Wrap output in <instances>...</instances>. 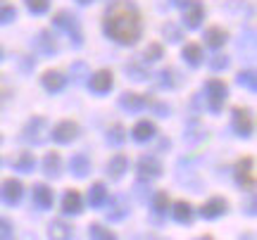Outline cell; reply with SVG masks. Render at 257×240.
<instances>
[{
  "label": "cell",
  "instance_id": "1",
  "mask_svg": "<svg viewBox=\"0 0 257 240\" xmlns=\"http://www.w3.org/2000/svg\"><path fill=\"white\" fill-rule=\"evenodd\" d=\"M105 34L124 46L136 43L141 36V15L131 0H114L105 15Z\"/></svg>",
  "mask_w": 257,
  "mask_h": 240
},
{
  "label": "cell",
  "instance_id": "2",
  "mask_svg": "<svg viewBox=\"0 0 257 240\" xmlns=\"http://www.w3.org/2000/svg\"><path fill=\"white\" fill-rule=\"evenodd\" d=\"M181 8H184V24L188 29L200 27L202 17H205V5L200 0H176Z\"/></svg>",
  "mask_w": 257,
  "mask_h": 240
},
{
  "label": "cell",
  "instance_id": "3",
  "mask_svg": "<svg viewBox=\"0 0 257 240\" xmlns=\"http://www.w3.org/2000/svg\"><path fill=\"white\" fill-rule=\"evenodd\" d=\"M205 88H207V100H210V110H212V112H219L221 105H224V100H226V93H229L226 83L221 81V79H210Z\"/></svg>",
  "mask_w": 257,
  "mask_h": 240
},
{
  "label": "cell",
  "instance_id": "4",
  "mask_svg": "<svg viewBox=\"0 0 257 240\" xmlns=\"http://www.w3.org/2000/svg\"><path fill=\"white\" fill-rule=\"evenodd\" d=\"M236 181L245 190H255V159L252 157H243L236 164Z\"/></svg>",
  "mask_w": 257,
  "mask_h": 240
},
{
  "label": "cell",
  "instance_id": "5",
  "mask_svg": "<svg viewBox=\"0 0 257 240\" xmlns=\"http://www.w3.org/2000/svg\"><path fill=\"white\" fill-rule=\"evenodd\" d=\"M53 24L55 27H60V29H64L69 36L74 38V43L76 46H81V31H79V22H76V17L74 15H69V12H57L55 15V19H53Z\"/></svg>",
  "mask_w": 257,
  "mask_h": 240
},
{
  "label": "cell",
  "instance_id": "6",
  "mask_svg": "<svg viewBox=\"0 0 257 240\" xmlns=\"http://www.w3.org/2000/svg\"><path fill=\"white\" fill-rule=\"evenodd\" d=\"M162 174V164H160V159L153 157V155H143V157L138 159V176L141 178H157V176Z\"/></svg>",
  "mask_w": 257,
  "mask_h": 240
},
{
  "label": "cell",
  "instance_id": "7",
  "mask_svg": "<svg viewBox=\"0 0 257 240\" xmlns=\"http://www.w3.org/2000/svg\"><path fill=\"white\" fill-rule=\"evenodd\" d=\"M46 119L43 117H34V119L27 124V129H24V140L29 143H43L46 140Z\"/></svg>",
  "mask_w": 257,
  "mask_h": 240
},
{
  "label": "cell",
  "instance_id": "8",
  "mask_svg": "<svg viewBox=\"0 0 257 240\" xmlns=\"http://www.w3.org/2000/svg\"><path fill=\"white\" fill-rule=\"evenodd\" d=\"M0 200L8 204H17L22 200V183L15 181V178L3 181V185H0Z\"/></svg>",
  "mask_w": 257,
  "mask_h": 240
},
{
  "label": "cell",
  "instance_id": "9",
  "mask_svg": "<svg viewBox=\"0 0 257 240\" xmlns=\"http://www.w3.org/2000/svg\"><path fill=\"white\" fill-rule=\"evenodd\" d=\"M233 129L238 136H250L252 129H255V124H252V114L248 110H233Z\"/></svg>",
  "mask_w": 257,
  "mask_h": 240
},
{
  "label": "cell",
  "instance_id": "10",
  "mask_svg": "<svg viewBox=\"0 0 257 240\" xmlns=\"http://www.w3.org/2000/svg\"><path fill=\"white\" fill-rule=\"evenodd\" d=\"M79 136V126L74 124V121H60L55 129H53V138L57 143H69Z\"/></svg>",
  "mask_w": 257,
  "mask_h": 240
},
{
  "label": "cell",
  "instance_id": "11",
  "mask_svg": "<svg viewBox=\"0 0 257 240\" xmlns=\"http://www.w3.org/2000/svg\"><path fill=\"white\" fill-rule=\"evenodd\" d=\"M112 86H114V79H112V72H107V69H100V72H95L91 76V91L107 93Z\"/></svg>",
  "mask_w": 257,
  "mask_h": 240
},
{
  "label": "cell",
  "instance_id": "12",
  "mask_svg": "<svg viewBox=\"0 0 257 240\" xmlns=\"http://www.w3.org/2000/svg\"><path fill=\"white\" fill-rule=\"evenodd\" d=\"M226 200L224 197H212L210 202H205L202 204V209H200V214L205 216V219H217V216H221V214L226 212Z\"/></svg>",
  "mask_w": 257,
  "mask_h": 240
},
{
  "label": "cell",
  "instance_id": "13",
  "mask_svg": "<svg viewBox=\"0 0 257 240\" xmlns=\"http://www.w3.org/2000/svg\"><path fill=\"white\" fill-rule=\"evenodd\" d=\"M119 105L126 107V110H143V107L150 105V98L148 95H138V93H124Z\"/></svg>",
  "mask_w": 257,
  "mask_h": 240
},
{
  "label": "cell",
  "instance_id": "14",
  "mask_svg": "<svg viewBox=\"0 0 257 240\" xmlns=\"http://www.w3.org/2000/svg\"><path fill=\"white\" fill-rule=\"evenodd\" d=\"M34 204L41 209H50L53 207V190L48 185H34Z\"/></svg>",
  "mask_w": 257,
  "mask_h": 240
},
{
  "label": "cell",
  "instance_id": "15",
  "mask_svg": "<svg viewBox=\"0 0 257 240\" xmlns=\"http://www.w3.org/2000/svg\"><path fill=\"white\" fill-rule=\"evenodd\" d=\"M226 38H229V34L224 31L221 27H210L207 31H205V43L210 48H219L226 43Z\"/></svg>",
  "mask_w": 257,
  "mask_h": 240
},
{
  "label": "cell",
  "instance_id": "16",
  "mask_svg": "<svg viewBox=\"0 0 257 240\" xmlns=\"http://www.w3.org/2000/svg\"><path fill=\"white\" fill-rule=\"evenodd\" d=\"M62 209L67 214L81 212V195H79V190H67V195H64V200H62Z\"/></svg>",
  "mask_w": 257,
  "mask_h": 240
},
{
  "label": "cell",
  "instance_id": "17",
  "mask_svg": "<svg viewBox=\"0 0 257 240\" xmlns=\"http://www.w3.org/2000/svg\"><path fill=\"white\" fill-rule=\"evenodd\" d=\"M155 124L153 121H138L136 126H134V138L138 140V143H143V140H150L153 136H155Z\"/></svg>",
  "mask_w": 257,
  "mask_h": 240
},
{
  "label": "cell",
  "instance_id": "18",
  "mask_svg": "<svg viewBox=\"0 0 257 240\" xmlns=\"http://www.w3.org/2000/svg\"><path fill=\"white\" fill-rule=\"evenodd\" d=\"M48 235L50 240H72V226H67L64 221H53Z\"/></svg>",
  "mask_w": 257,
  "mask_h": 240
},
{
  "label": "cell",
  "instance_id": "19",
  "mask_svg": "<svg viewBox=\"0 0 257 240\" xmlns=\"http://www.w3.org/2000/svg\"><path fill=\"white\" fill-rule=\"evenodd\" d=\"M64 81H67V79H64L60 72H46V74H43V86H46L50 93L62 91V88H64Z\"/></svg>",
  "mask_w": 257,
  "mask_h": 240
},
{
  "label": "cell",
  "instance_id": "20",
  "mask_svg": "<svg viewBox=\"0 0 257 240\" xmlns=\"http://www.w3.org/2000/svg\"><path fill=\"white\" fill-rule=\"evenodd\" d=\"M12 166H15L17 171H34V166H36L34 152H19L17 157L12 159Z\"/></svg>",
  "mask_w": 257,
  "mask_h": 240
},
{
  "label": "cell",
  "instance_id": "21",
  "mask_svg": "<svg viewBox=\"0 0 257 240\" xmlns=\"http://www.w3.org/2000/svg\"><path fill=\"white\" fill-rule=\"evenodd\" d=\"M184 60L188 62V65L198 67L202 62V48L198 46V43H186V48H184Z\"/></svg>",
  "mask_w": 257,
  "mask_h": 240
},
{
  "label": "cell",
  "instance_id": "22",
  "mask_svg": "<svg viewBox=\"0 0 257 240\" xmlns=\"http://www.w3.org/2000/svg\"><path fill=\"white\" fill-rule=\"evenodd\" d=\"M69 166H72V171L76 176H86L88 171H91V159L86 157V155H74L72 162H69Z\"/></svg>",
  "mask_w": 257,
  "mask_h": 240
},
{
  "label": "cell",
  "instance_id": "23",
  "mask_svg": "<svg viewBox=\"0 0 257 240\" xmlns=\"http://www.w3.org/2000/svg\"><path fill=\"white\" fill-rule=\"evenodd\" d=\"M105 200H107V190H105V185L95 183L91 190H88V202H91V207H102Z\"/></svg>",
  "mask_w": 257,
  "mask_h": 240
},
{
  "label": "cell",
  "instance_id": "24",
  "mask_svg": "<svg viewBox=\"0 0 257 240\" xmlns=\"http://www.w3.org/2000/svg\"><path fill=\"white\" fill-rule=\"evenodd\" d=\"M126 166H128L126 157H124V155H117V157H112L110 166H107V174H110L112 178H121L124 171H126Z\"/></svg>",
  "mask_w": 257,
  "mask_h": 240
},
{
  "label": "cell",
  "instance_id": "25",
  "mask_svg": "<svg viewBox=\"0 0 257 240\" xmlns=\"http://www.w3.org/2000/svg\"><path fill=\"white\" fill-rule=\"evenodd\" d=\"M174 219L179 223H191L193 221V207L188 202H176L174 204Z\"/></svg>",
  "mask_w": 257,
  "mask_h": 240
},
{
  "label": "cell",
  "instance_id": "26",
  "mask_svg": "<svg viewBox=\"0 0 257 240\" xmlns=\"http://www.w3.org/2000/svg\"><path fill=\"white\" fill-rule=\"evenodd\" d=\"M60 166H62L60 155H57V152H48L46 159H43V169H46V174L48 176H57L60 174Z\"/></svg>",
  "mask_w": 257,
  "mask_h": 240
},
{
  "label": "cell",
  "instance_id": "27",
  "mask_svg": "<svg viewBox=\"0 0 257 240\" xmlns=\"http://www.w3.org/2000/svg\"><path fill=\"white\" fill-rule=\"evenodd\" d=\"M126 200H124V197H117V200H114V207H112V212L107 214V216H110L112 221H119V219H124V216H126Z\"/></svg>",
  "mask_w": 257,
  "mask_h": 240
},
{
  "label": "cell",
  "instance_id": "28",
  "mask_svg": "<svg viewBox=\"0 0 257 240\" xmlns=\"http://www.w3.org/2000/svg\"><path fill=\"white\" fill-rule=\"evenodd\" d=\"M91 240H117V235L110 228H102L100 223H93L91 226Z\"/></svg>",
  "mask_w": 257,
  "mask_h": 240
},
{
  "label": "cell",
  "instance_id": "29",
  "mask_svg": "<svg viewBox=\"0 0 257 240\" xmlns=\"http://www.w3.org/2000/svg\"><path fill=\"white\" fill-rule=\"evenodd\" d=\"M36 43L41 46V50H43V53H55V50H57V43L50 38V34H48V31H41V34H38Z\"/></svg>",
  "mask_w": 257,
  "mask_h": 240
},
{
  "label": "cell",
  "instance_id": "30",
  "mask_svg": "<svg viewBox=\"0 0 257 240\" xmlns=\"http://www.w3.org/2000/svg\"><path fill=\"white\" fill-rule=\"evenodd\" d=\"M238 83H240V86H245L248 91H255V88H257L255 72H240V74H238Z\"/></svg>",
  "mask_w": 257,
  "mask_h": 240
},
{
  "label": "cell",
  "instance_id": "31",
  "mask_svg": "<svg viewBox=\"0 0 257 240\" xmlns=\"http://www.w3.org/2000/svg\"><path fill=\"white\" fill-rule=\"evenodd\" d=\"M107 138H110V143H112V145H121V143L126 140V133H124V126H119V124H117V126H112V131H110V133H107Z\"/></svg>",
  "mask_w": 257,
  "mask_h": 240
},
{
  "label": "cell",
  "instance_id": "32",
  "mask_svg": "<svg viewBox=\"0 0 257 240\" xmlns=\"http://www.w3.org/2000/svg\"><path fill=\"white\" fill-rule=\"evenodd\" d=\"M153 207H155V212H167V207H169V197L167 193H155V200H153Z\"/></svg>",
  "mask_w": 257,
  "mask_h": 240
},
{
  "label": "cell",
  "instance_id": "33",
  "mask_svg": "<svg viewBox=\"0 0 257 240\" xmlns=\"http://www.w3.org/2000/svg\"><path fill=\"white\" fill-rule=\"evenodd\" d=\"M15 17H17V10L12 8V5H0V24H8Z\"/></svg>",
  "mask_w": 257,
  "mask_h": 240
},
{
  "label": "cell",
  "instance_id": "34",
  "mask_svg": "<svg viewBox=\"0 0 257 240\" xmlns=\"http://www.w3.org/2000/svg\"><path fill=\"white\" fill-rule=\"evenodd\" d=\"M48 5H50V0H27V8L31 10V12H36V15L46 12Z\"/></svg>",
  "mask_w": 257,
  "mask_h": 240
},
{
  "label": "cell",
  "instance_id": "35",
  "mask_svg": "<svg viewBox=\"0 0 257 240\" xmlns=\"http://www.w3.org/2000/svg\"><path fill=\"white\" fill-rule=\"evenodd\" d=\"M160 57H162V46H160V43H150V46L146 48V60L153 62V60H160Z\"/></svg>",
  "mask_w": 257,
  "mask_h": 240
},
{
  "label": "cell",
  "instance_id": "36",
  "mask_svg": "<svg viewBox=\"0 0 257 240\" xmlns=\"http://www.w3.org/2000/svg\"><path fill=\"white\" fill-rule=\"evenodd\" d=\"M12 235V223L8 219H0V240H10Z\"/></svg>",
  "mask_w": 257,
  "mask_h": 240
},
{
  "label": "cell",
  "instance_id": "37",
  "mask_svg": "<svg viewBox=\"0 0 257 240\" xmlns=\"http://www.w3.org/2000/svg\"><path fill=\"white\" fill-rule=\"evenodd\" d=\"M212 69H224V67H229V57L226 55H214V60L210 62Z\"/></svg>",
  "mask_w": 257,
  "mask_h": 240
},
{
  "label": "cell",
  "instance_id": "38",
  "mask_svg": "<svg viewBox=\"0 0 257 240\" xmlns=\"http://www.w3.org/2000/svg\"><path fill=\"white\" fill-rule=\"evenodd\" d=\"M126 72H128V74H134V79H136V81H141V79L146 76V72H143V69H141L138 65H128Z\"/></svg>",
  "mask_w": 257,
  "mask_h": 240
},
{
  "label": "cell",
  "instance_id": "39",
  "mask_svg": "<svg viewBox=\"0 0 257 240\" xmlns=\"http://www.w3.org/2000/svg\"><path fill=\"white\" fill-rule=\"evenodd\" d=\"M172 74H174L172 69H165V72H160V76H162V79H160V83H162V86H174V79H172Z\"/></svg>",
  "mask_w": 257,
  "mask_h": 240
},
{
  "label": "cell",
  "instance_id": "40",
  "mask_svg": "<svg viewBox=\"0 0 257 240\" xmlns=\"http://www.w3.org/2000/svg\"><path fill=\"white\" fill-rule=\"evenodd\" d=\"M8 95H10V86H8V81L0 76V102L8 100Z\"/></svg>",
  "mask_w": 257,
  "mask_h": 240
},
{
  "label": "cell",
  "instance_id": "41",
  "mask_svg": "<svg viewBox=\"0 0 257 240\" xmlns=\"http://www.w3.org/2000/svg\"><path fill=\"white\" fill-rule=\"evenodd\" d=\"M165 34H169V41H179V38H181V34H179L176 27H172V24H167L165 27Z\"/></svg>",
  "mask_w": 257,
  "mask_h": 240
},
{
  "label": "cell",
  "instance_id": "42",
  "mask_svg": "<svg viewBox=\"0 0 257 240\" xmlns=\"http://www.w3.org/2000/svg\"><path fill=\"white\" fill-rule=\"evenodd\" d=\"M79 3H83V5H86V3H91V0H79Z\"/></svg>",
  "mask_w": 257,
  "mask_h": 240
},
{
  "label": "cell",
  "instance_id": "43",
  "mask_svg": "<svg viewBox=\"0 0 257 240\" xmlns=\"http://www.w3.org/2000/svg\"><path fill=\"white\" fill-rule=\"evenodd\" d=\"M200 240H212V238H207V235H205V238H200Z\"/></svg>",
  "mask_w": 257,
  "mask_h": 240
},
{
  "label": "cell",
  "instance_id": "44",
  "mask_svg": "<svg viewBox=\"0 0 257 240\" xmlns=\"http://www.w3.org/2000/svg\"><path fill=\"white\" fill-rule=\"evenodd\" d=\"M0 57H3V50H0Z\"/></svg>",
  "mask_w": 257,
  "mask_h": 240
}]
</instances>
